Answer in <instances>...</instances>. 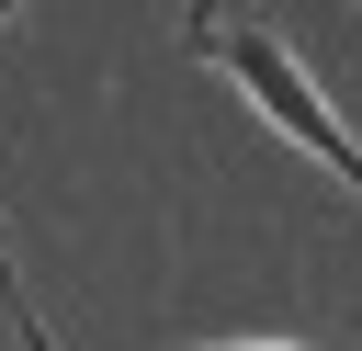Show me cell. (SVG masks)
<instances>
[{"label":"cell","mask_w":362,"mask_h":351,"mask_svg":"<svg viewBox=\"0 0 362 351\" xmlns=\"http://www.w3.org/2000/svg\"><path fill=\"white\" fill-rule=\"evenodd\" d=\"M192 45H204V57H215V68H226V79H238V91H249V102H260V113H272V125H283L305 159H328V170L362 192V147H351V125L317 102V79H305V68H294V57H283L260 23H238L226 0H204V11H192Z\"/></svg>","instance_id":"1"},{"label":"cell","mask_w":362,"mask_h":351,"mask_svg":"<svg viewBox=\"0 0 362 351\" xmlns=\"http://www.w3.org/2000/svg\"><path fill=\"white\" fill-rule=\"evenodd\" d=\"M0 306H11V328H23V351H57V340L34 328V306H23V283H11V249H0Z\"/></svg>","instance_id":"2"},{"label":"cell","mask_w":362,"mask_h":351,"mask_svg":"<svg viewBox=\"0 0 362 351\" xmlns=\"http://www.w3.org/2000/svg\"><path fill=\"white\" fill-rule=\"evenodd\" d=\"M170 351H294V340H170Z\"/></svg>","instance_id":"3"},{"label":"cell","mask_w":362,"mask_h":351,"mask_svg":"<svg viewBox=\"0 0 362 351\" xmlns=\"http://www.w3.org/2000/svg\"><path fill=\"white\" fill-rule=\"evenodd\" d=\"M0 11H23V0H0Z\"/></svg>","instance_id":"4"}]
</instances>
